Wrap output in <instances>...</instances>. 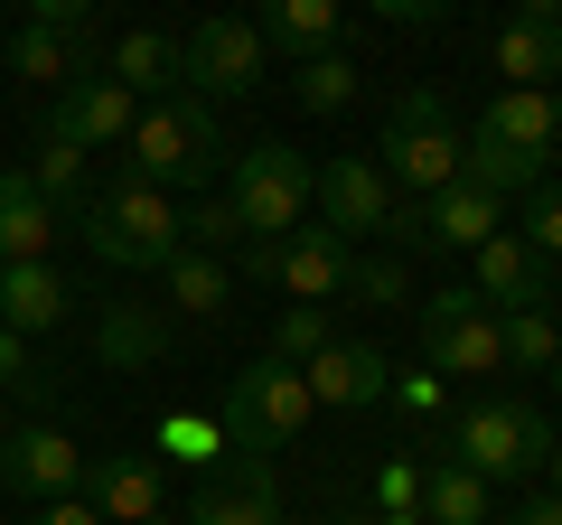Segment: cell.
Returning a JSON list of instances; mask_svg holds the SVG:
<instances>
[{
    "label": "cell",
    "instance_id": "obj_1",
    "mask_svg": "<svg viewBox=\"0 0 562 525\" xmlns=\"http://www.w3.org/2000/svg\"><path fill=\"white\" fill-rule=\"evenodd\" d=\"M553 150H562V103L535 94V85H506L479 113V132H469L460 179L487 188V198H525V188H543V160H553Z\"/></svg>",
    "mask_w": 562,
    "mask_h": 525
},
{
    "label": "cell",
    "instance_id": "obj_2",
    "mask_svg": "<svg viewBox=\"0 0 562 525\" xmlns=\"http://www.w3.org/2000/svg\"><path fill=\"white\" fill-rule=\"evenodd\" d=\"M122 160H132V179H150V188H198V179H216L225 132H216V113H206L198 94H160V103H140Z\"/></svg>",
    "mask_w": 562,
    "mask_h": 525
},
{
    "label": "cell",
    "instance_id": "obj_3",
    "mask_svg": "<svg viewBox=\"0 0 562 525\" xmlns=\"http://www.w3.org/2000/svg\"><path fill=\"white\" fill-rule=\"evenodd\" d=\"M85 244H94V254L113 262V272H160V262L188 244V216L169 206V188L122 179L113 198H94V206H85Z\"/></svg>",
    "mask_w": 562,
    "mask_h": 525
},
{
    "label": "cell",
    "instance_id": "obj_4",
    "mask_svg": "<svg viewBox=\"0 0 562 525\" xmlns=\"http://www.w3.org/2000/svg\"><path fill=\"white\" fill-rule=\"evenodd\" d=\"M310 188H319V169L291 142H244L235 179H225V206H235L244 244H281L291 225H310Z\"/></svg>",
    "mask_w": 562,
    "mask_h": 525
},
{
    "label": "cell",
    "instance_id": "obj_5",
    "mask_svg": "<svg viewBox=\"0 0 562 525\" xmlns=\"http://www.w3.org/2000/svg\"><path fill=\"white\" fill-rule=\"evenodd\" d=\"M310 413H319V404H310V376H301V366L254 357L235 384H225V423L216 432H225V450H262V460H272V450H291L310 432Z\"/></svg>",
    "mask_w": 562,
    "mask_h": 525
},
{
    "label": "cell",
    "instance_id": "obj_6",
    "mask_svg": "<svg viewBox=\"0 0 562 525\" xmlns=\"http://www.w3.org/2000/svg\"><path fill=\"white\" fill-rule=\"evenodd\" d=\"M460 160H469V132H460V113H450L441 94H403L394 103V122H384V179L394 188H413V198H441L450 179H460Z\"/></svg>",
    "mask_w": 562,
    "mask_h": 525
},
{
    "label": "cell",
    "instance_id": "obj_7",
    "mask_svg": "<svg viewBox=\"0 0 562 525\" xmlns=\"http://www.w3.org/2000/svg\"><path fill=\"white\" fill-rule=\"evenodd\" d=\"M450 460L479 469L487 488H497V479H535V469L553 460V423H543L535 404H516V394H497V404H469L460 423H450Z\"/></svg>",
    "mask_w": 562,
    "mask_h": 525
},
{
    "label": "cell",
    "instance_id": "obj_8",
    "mask_svg": "<svg viewBox=\"0 0 562 525\" xmlns=\"http://www.w3.org/2000/svg\"><path fill=\"white\" fill-rule=\"evenodd\" d=\"M422 347L441 376H506V338H497V310L479 291H431L422 301Z\"/></svg>",
    "mask_w": 562,
    "mask_h": 525
},
{
    "label": "cell",
    "instance_id": "obj_9",
    "mask_svg": "<svg viewBox=\"0 0 562 525\" xmlns=\"http://www.w3.org/2000/svg\"><path fill=\"white\" fill-rule=\"evenodd\" d=\"M347 262L357 254H347L328 225H291L281 244H244V272H262V282H281L291 301H319V310L347 291Z\"/></svg>",
    "mask_w": 562,
    "mask_h": 525
},
{
    "label": "cell",
    "instance_id": "obj_10",
    "mask_svg": "<svg viewBox=\"0 0 562 525\" xmlns=\"http://www.w3.org/2000/svg\"><path fill=\"white\" fill-rule=\"evenodd\" d=\"M310 206H319V225H328L338 244L384 235V225H394V179H384L375 160H357V150H347V160H328V169H319Z\"/></svg>",
    "mask_w": 562,
    "mask_h": 525
},
{
    "label": "cell",
    "instance_id": "obj_11",
    "mask_svg": "<svg viewBox=\"0 0 562 525\" xmlns=\"http://www.w3.org/2000/svg\"><path fill=\"white\" fill-rule=\"evenodd\" d=\"M179 76L198 94H254L262 85V29L254 20H206L179 38Z\"/></svg>",
    "mask_w": 562,
    "mask_h": 525
},
{
    "label": "cell",
    "instance_id": "obj_12",
    "mask_svg": "<svg viewBox=\"0 0 562 525\" xmlns=\"http://www.w3.org/2000/svg\"><path fill=\"white\" fill-rule=\"evenodd\" d=\"M188 525H281V488L262 450H235L225 469H206V488L188 498Z\"/></svg>",
    "mask_w": 562,
    "mask_h": 525
},
{
    "label": "cell",
    "instance_id": "obj_13",
    "mask_svg": "<svg viewBox=\"0 0 562 525\" xmlns=\"http://www.w3.org/2000/svg\"><path fill=\"white\" fill-rule=\"evenodd\" d=\"M0 479L20 488V498H76L85 450L66 432H47V423H20V432H0Z\"/></svg>",
    "mask_w": 562,
    "mask_h": 525
},
{
    "label": "cell",
    "instance_id": "obj_14",
    "mask_svg": "<svg viewBox=\"0 0 562 525\" xmlns=\"http://www.w3.org/2000/svg\"><path fill=\"white\" fill-rule=\"evenodd\" d=\"M76 498L94 506L103 525H140V516H160V506H169V479H160L150 450H113V460H85V488H76Z\"/></svg>",
    "mask_w": 562,
    "mask_h": 525
},
{
    "label": "cell",
    "instance_id": "obj_15",
    "mask_svg": "<svg viewBox=\"0 0 562 525\" xmlns=\"http://www.w3.org/2000/svg\"><path fill=\"white\" fill-rule=\"evenodd\" d=\"M132 122H140V94L113 76H76L57 94V113H47V132H66L76 150H103V142H132Z\"/></svg>",
    "mask_w": 562,
    "mask_h": 525
},
{
    "label": "cell",
    "instance_id": "obj_16",
    "mask_svg": "<svg viewBox=\"0 0 562 525\" xmlns=\"http://www.w3.org/2000/svg\"><path fill=\"white\" fill-rule=\"evenodd\" d=\"M497 225H506V198H487V188H469V179H450L441 198L413 206V244H441V254H479Z\"/></svg>",
    "mask_w": 562,
    "mask_h": 525
},
{
    "label": "cell",
    "instance_id": "obj_17",
    "mask_svg": "<svg viewBox=\"0 0 562 525\" xmlns=\"http://www.w3.org/2000/svg\"><path fill=\"white\" fill-rule=\"evenodd\" d=\"M301 376H310V404H338V413L384 404V394H394V366H384V347H357V338H328L319 357L301 366Z\"/></svg>",
    "mask_w": 562,
    "mask_h": 525
},
{
    "label": "cell",
    "instance_id": "obj_18",
    "mask_svg": "<svg viewBox=\"0 0 562 525\" xmlns=\"http://www.w3.org/2000/svg\"><path fill=\"white\" fill-rule=\"evenodd\" d=\"M469 272H479V301L487 310H543V254L516 235V225H497V235L469 254Z\"/></svg>",
    "mask_w": 562,
    "mask_h": 525
},
{
    "label": "cell",
    "instance_id": "obj_19",
    "mask_svg": "<svg viewBox=\"0 0 562 525\" xmlns=\"http://www.w3.org/2000/svg\"><path fill=\"white\" fill-rule=\"evenodd\" d=\"M66 272L57 262H0V328H20V338H47L66 320Z\"/></svg>",
    "mask_w": 562,
    "mask_h": 525
},
{
    "label": "cell",
    "instance_id": "obj_20",
    "mask_svg": "<svg viewBox=\"0 0 562 525\" xmlns=\"http://www.w3.org/2000/svg\"><path fill=\"white\" fill-rule=\"evenodd\" d=\"M57 244V206L38 198L29 169H0V262H47Z\"/></svg>",
    "mask_w": 562,
    "mask_h": 525
},
{
    "label": "cell",
    "instance_id": "obj_21",
    "mask_svg": "<svg viewBox=\"0 0 562 525\" xmlns=\"http://www.w3.org/2000/svg\"><path fill=\"white\" fill-rule=\"evenodd\" d=\"M0 57H10V76H29V85H76V76H94V66H85V47H76V29H47V20H29L20 38L0 47Z\"/></svg>",
    "mask_w": 562,
    "mask_h": 525
},
{
    "label": "cell",
    "instance_id": "obj_22",
    "mask_svg": "<svg viewBox=\"0 0 562 525\" xmlns=\"http://www.w3.org/2000/svg\"><path fill=\"white\" fill-rule=\"evenodd\" d=\"M497 76H506V85H535V94H553V76H562V29L506 20V29H497Z\"/></svg>",
    "mask_w": 562,
    "mask_h": 525
},
{
    "label": "cell",
    "instance_id": "obj_23",
    "mask_svg": "<svg viewBox=\"0 0 562 525\" xmlns=\"http://www.w3.org/2000/svg\"><path fill=\"white\" fill-rule=\"evenodd\" d=\"M262 47L328 57V47H338V0H262Z\"/></svg>",
    "mask_w": 562,
    "mask_h": 525
},
{
    "label": "cell",
    "instance_id": "obj_24",
    "mask_svg": "<svg viewBox=\"0 0 562 525\" xmlns=\"http://www.w3.org/2000/svg\"><path fill=\"white\" fill-rule=\"evenodd\" d=\"M103 76L132 85V94H169V85H179V38H169V29H122V47H113Z\"/></svg>",
    "mask_w": 562,
    "mask_h": 525
},
{
    "label": "cell",
    "instance_id": "obj_25",
    "mask_svg": "<svg viewBox=\"0 0 562 525\" xmlns=\"http://www.w3.org/2000/svg\"><path fill=\"white\" fill-rule=\"evenodd\" d=\"M160 272H169V301H179L188 320H216V310L235 301V272H225V254H198V244H179Z\"/></svg>",
    "mask_w": 562,
    "mask_h": 525
},
{
    "label": "cell",
    "instance_id": "obj_26",
    "mask_svg": "<svg viewBox=\"0 0 562 525\" xmlns=\"http://www.w3.org/2000/svg\"><path fill=\"white\" fill-rule=\"evenodd\" d=\"M422 525H487V479L460 460H431L422 469Z\"/></svg>",
    "mask_w": 562,
    "mask_h": 525
},
{
    "label": "cell",
    "instance_id": "obj_27",
    "mask_svg": "<svg viewBox=\"0 0 562 525\" xmlns=\"http://www.w3.org/2000/svg\"><path fill=\"white\" fill-rule=\"evenodd\" d=\"M29 179H38V198L57 206V216H66V206H76V216L94 206V188H85V150L66 142V132H38V160H29Z\"/></svg>",
    "mask_w": 562,
    "mask_h": 525
},
{
    "label": "cell",
    "instance_id": "obj_28",
    "mask_svg": "<svg viewBox=\"0 0 562 525\" xmlns=\"http://www.w3.org/2000/svg\"><path fill=\"white\" fill-rule=\"evenodd\" d=\"M94 347H103V366H140V357H160V347H169V320H160V310H113Z\"/></svg>",
    "mask_w": 562,
    "mask_h": 525
},
{
    "label": "cell",
    "instance_id": "obj_29",
    "mask_svg": "<svg viewBox=\"0 0 562 525\" xmlns=\"http://www.w3.org/2000/svg\"><path fill=\"white\" fill-rule=\"evenodd\" d=\"M497 338H506V366H553L562 357L553 310H497Z\"/></svg>",
    "mask_w": 562,
    "mask_h": 525
},
{
    "label": "cell",
    "instance_id": "obj_30",
    "mask_svg": "<svg viewBox=\"0 0 562 525\" xmlns=\"http://www.w3.org/2000/svg\"><path fill=\"white\" fill-rule=\"evenodd\" d=\"M301 103L310 113H347V103H357V66H347L338 47H328V57H301Z\"/></svg>",
    "mask_w": 562,
    "mask_h": 525
},
{
    "label": "cell",
    "instance_id": "obj_31",
    "mask_svg": "<svg viewBox=\"0 0 562 525\" xmlns=\"http://www.w3.org/2000/svg\"><path fill=\"white\" fill-rule=\"evenodd\" d=\"M319 347H328V310L319 301H291V310H281V328H272V357L281 366H310Z\"/></svg>",
    "mask_w": 562,
    "mask_h": 525
},
{
    "label": "cell",
    "instance_id": "obj_32",
    "mask_svg": "<svg viewBox=\"0 0 562 525\" xmlns=\"http://www.w3.org/2000/svg\"><path fill=\"white\" fill-rule=\"evenodd\" d=\"M525 244H535L543 262L562 254V179H543V188H525V225H516Z\"/></svg>",
    "mask_w": 562,
    "mask_h": 525
},
{
    "label": "cell",
    "instance_id": "obj_33",
    "mask_svg": "<svg viewBox=\"0 0 562 525\" xmlns=\"http://www.w3.org/2000/svg\"><path fill=\"white\" fill-rule=\"evenodd\" d=\"M188 244H198V254H244V225H235V206H188Z\"/></svg>",
    "mask_w": 562,
    "mask_h": 525
},
{
    "label": "cell",
    "instance_id": "obj_34",
    "mask_svg": "<svg viewBox=\"0 0 562 525\" xmlns=\"http://www.w3.org/2000/svg\"><path fill=\"white\" fill-rule=\"evenodd\" d=\"M160 450H169V460H216L225 432H216V423H198V413H169V423H160Z\"/></svg>",
    "mask_w": 562,
    "mask_h": 525
},
{
    "label": "cell",
    "instance_id": "obj_35",
    "mask_svg": "<svg viewBox=\"0 0 562 525\" xmlns=\"http://www.w3.org/2000/svg\"><path fill=\"white\" fill-rule=\"evenodd\" d=\"M375 506H384L394 525L422 516V469H413V460H384V469H375Z\"/></svg>",
    "mask_w": 562,
    "mask_h": 525
},
{
    "label": "cell",
    "instance_id": "obj_36",
    "mask_svg": "<svg viewBox=\"0 0 562 525\" xmlns=\"http://www.w3.org/2000/svg\"><path fill=\"white\" fill-rule=\"evenodd\" d=\"M347 301L394 310V301H403V262H347Z\"/></svg>",
    "mask_w": 562,
    "mask_h": 525
},
{
    "label": "cell",
    "instance_id": "obj_37",
    "mask_svg": "<svg viewBox=\"0 0 562 525\" xmlns=\"http://www.w3.org/2000/svg\"><path fill=\"white\" fill-rule=\"evenodd\" d=\"M460 0H375V20H403V29H431V20H450Z\"/></svg>",
    "mask_w": 562,
    "mask_h": 525
},
{
    "label": "cell",
    "instance_id": "obj_38",
    "mask_svg": "<svg viewBox=\"0 0 562 525\" xmlns=\"http://www.w3.org/2000/svg\"><path fill=\"white\" fill-rule=\"evenodd\" d=\"M29 10H38L47 29H85V20H94V0H29Z\"/></svg>",
    "mask_w": 562,
    "mask_h": 525
},
{
    "label": "cell",
    "instance_id": "obj_39",
    "mask_svg": "<svg viewBox=\"0 0 562 525\" xmlns=\"http://www.w3.org/2000/svg\"><path fill=\"white\" fill-rule=\"evenodd\" d=\"M0 384H29V338L20 328H0Z\"/></svg>",
    "mask_w": 562,
    "mask_h": 525
},
{
    "label": "cell",
    "instance_id": "obj_40",
    "mask_svg": "<svg viewBox=\"0 0 562 525\" xmlns=\"http://www.w3.org/2000/svg\"><path fill=\"white\" fill-rule=\"evenodd\" d=\"M38 525H103V516H94L85 498H47V506H38Z\"/></svg>",
    "mask_w": 562,
    "mask_h": 525
},
{
    "label": "cell",
    "instance_id": "obj_41",
    "mask_svg": "<svg viewBox=\"0 0 562 525\" xmlns=\"http://www.w3.org/2000/svg\"><path fill=\"white\" fill-rule=\"evenodd\" d=\"M516 20H543V29H562V0H516Z\"/></svg>",
    "mask_w": 562,
    "mask_h": 525
},
{
    "label": "cell",
    "instance_id": "obj_42",
    "mask_svg": "<svg viewBox=\"0 0 562 525\" xmlns=\"http://www.w3.org/2000/svg\"><path fill=\"white\" fill-rule=\"evenodd\" d=\"M516 525H562V498H535V506H525Z\"/></svg>",
    "mask_w": 562,
    "mask_h": 525
},
{
    "label": "cell",
    "instance_id": "obj_43",
    "mask_svg": "<svg viewBox=\"0 0 562 525\" xmlns=\"http://www.w3.org/2000/svg\"><path fill=\"white\" fill-rule=\"evenodd\" d=\"M543 469H553V498H562V432H553V460H543Z\"/></svg>",
    "mask_w": 562,
    "mask_h": 525
},
{
    "label": "cell",
    "instance_id": "obj_44",
    "mask_svg": "<svg viewBox=\"0 0 562 525\" xmlns=\"http://www.w3.org/2000/svg\"><path fill=\"white\" fill-rule=\"evenodd\" d=\"M140 525H188V516H169V506H160V516H140Z\"/></svg>",
    "mask_w": 562,
    "mask_h": 525
},
{
    "label": "cell",
    "instance_id": "obj_45",
    "mask_svg": "<svg viewBox=\"0 0 562 525\" xmlns=\"http://www.w3.org/2000/svg\"><path fill=\"white\" fill-rule=\"evenodd\" d=\"M553 384H562V357H553Z\"/></svg>",
    "mask_w": 562,
    "mask_h": 525
}]
</instances>
